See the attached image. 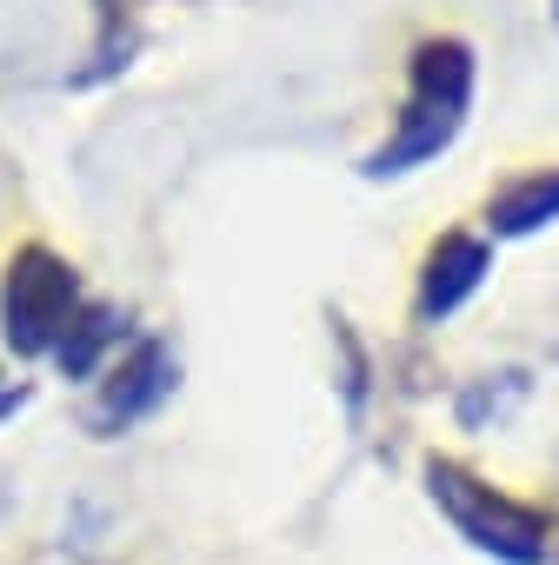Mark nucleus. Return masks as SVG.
Returning a JSON list of instances; mask_svg holds the SVG:
<instances>
[{
	"label": "nucleus",
	"mask_w": 559,
	"mask_h": 565,
	"mask_svg": "<svg viewBox=\"0 0 559 565\" xmlns=\"http://www.w3.org/2000/svg\"><path fill=\"white\" fill-rule=\"evenodd\" d=\"M466 107H473V47L453 41V34H446V41H426V47L413 54L407 114H400V127L360 160V173H367V180H400V173L440 160V153L460 140Z\"/></svg>",
	"instance_id": "1"
},
{
	"label": "nucleus",
	"mask_w": 559,
	"mask_h": 565,
	"mask_svg": "<svg viewBox=\"0 0 559 565\" xmlns=\"http://www.w3.org/2000/svg\"><path fill=\"white\" fill-rule=\"evenodd\" d=\"M81 273L74 259H61L54 246L28 239L8 253V266H0V347H8L14 360H48L67 327L81 320Z\"/></svg>",
	"instance_id": "2"
},
{
	"label": "nucleus",
	"mask_w": 559,
	"mask_h": 565,
	"mask_svg": "<svg viewBox=\"0 0 559 565\" xmlns=\"http://www.w3.org/2000/svg\"><path fill=\"white\" fill-rule=\"evenodd\" d=\"M426 492H433V505L460 525L466 545H479V552H493V558H506V565H546V512H532V505L493 492L486 479H473V472L453 466V459H426Z\"/></svg>",
	"instance_id": "3"
},
{
	"label": "nucleus",
	"mask_w": 559,
	"mask_h": 565,
	"mask_svg": "<svg viewBox=\"0 0 559 565\" xmlns=\"http://www.w3.org/2000/svg\"><path fill=\"white\" fill-rule=\"evenodd\" d=\"M173 386H180V353H173L167 340H140V347L101 380V393H94V406H87V433H94V439H120L127 426L154 419V413L173 399Z\"/></svg>",
	"instance_id": "4"
},
{
	"label": "nucleus",
	"mask_w": 559,
	"mask_h": 565,
	"mask_svg": "<svg viewBox=\"0 0 559 565\" xmlns=\"http://www.w3.org/2000/svg\"><path fill=\"white\" fill-rule=\"evenodd\" d=\"M486 273H493V253H486V239L446 233V239L426 253V266H420V327H433V320L460 313V307L479 294V279H486Z\"/></svg>",
	"instance_id": "5"
},
{
	"label": "nucleus",
	"mask_w": 559,
	"mask_h": 565,
	"mask_svg": "<svg viewBox=\"0 0 559 565\" xmlns=\"http://www.w3.org/2000/svg\"><path fill=\"white\" fill-rule=\"evenodd\" d=\"M559 220V173H526V180H513L493 206H486V226L499 233V239H526V233H539V226H552Z\"/></svg>",
	"instance_id": "6"
},
{
	"label": "nucleus",
	"mask_w": 559,
	"mask_h": 565,
	"mask_svg": "<svg viewBox=\"0 0 559 565\" xmlns=\"http://www.w3.org/2000/svg\"><path fill=\"white\" fill-rule=\"evenodd\" d=\"M120 333H127V313H120V307H81V320H74L67 340L54 347V366H61L67 380H94L101 353H107Z\"/></svg>",
	"instance_id": "7"
}]
</instances>
